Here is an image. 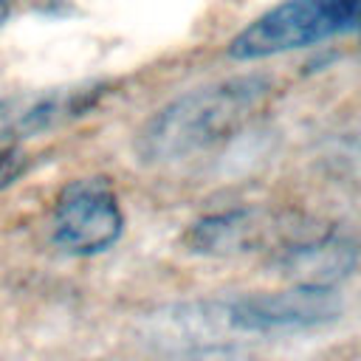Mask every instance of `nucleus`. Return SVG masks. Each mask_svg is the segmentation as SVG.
Masks as SVG:
<instances>
[{
	"label": "nucleus",
	"instance_id": "39448f33",
	"mask_svg": "<svg viewBox=\"0 0 361 361\" xmlns=\"http://www.w3.org/2000/svg\"><path fill=\"white\" fill-rule=\"evenodd\" d=\"M310 220L279 214L259 206H240L226 212L203 214L183 234V245L200 257H240L254 251L276 254L288 243L316 231Z\"/></svg>",
	"mask_w": 361,
	"mask_h": 361
},
{
	"label": "nucleus",
	"instance_id": "423d86ee",
	"mask_svg": "<svg viewBox=\"0 0 361 361\" xmlns=\"http://www.w3.org/2000/svg\"><path fill=\"white\" fill-rule=\"evenodd\" d=\"M104 93V82H82L0 96V147L51 133L68 121L87 116L90 110H96Z\"/></svg>",
	"mask_w": 361,
	"mask_h": 361
},
{
	"label": "nucleus",
	"instance_id": "20e7f679",
	"mask_svg": "<svg viewBox=\"0 0 361 361\" xmlns=\"http://www.w3.org/2000/svg\"><path fill=\"white\" fill-rule=\"evenodd\" d=\"M124 212L113 183L102 175L76 178L59 189L51 214V237L71 257H96L118 243Z\"/></svg>",
	"mask_w": 361,
	"mask_h": 361
},
{
	"label": "nucleus",
	"instance_id": "f257e3e1",
	"mask_svg": "<svg viewBox=\"0 0 361 361\" xmlns=\"http://www.w3.org/2000/svg\"><path fill=\"white\" fill-rule=\"evenodd\" d=\"M271 90L265 76H231L186 90L141 124L133 152L149 166L203 155L237 135L268 104Z\"/></svg>",
	"mask_w": 361,
	"mask_h": 361
},
{
	"label": "nucleus",
	"instance_id": "1a4fd4ad",
	"mask_svg": "<svg viewBox=\"0 0 361 361\" xmlns=\"http://www.w3.org/2000/svg\"><path fill=\"white\" fill-rule=\"evenodd\" d=\"M28 169V155L14 147V144H6L0 147V192H6L8 186H14Z\"/></svg>",
	"mask_w": 361,
	"mask_h": 361
},
{
	"label": "nucleus",
	"instance_id": "9d476101",
	"mask_svg": "<svg viewBox=\"0 0 361 361\" xmlns=\"http://www.w3.org/2000/svg\"><path fill=\"white\" fill-rule=\"evenodd\" d=\"M8 14H11V0H0V28L6 25Z\"/></svg>",
	"mask_w": 361,
	"mask_h": 361
},
{
	"label": "nucleus",
	"instance_id": "6e6552de",
	"mask_svg": "<svg viewBox=\"0 0 361 361\" xmlns=\"http://www.w3.org/2000/svg\"><path fill=\"white\" fill-rule=\"evenodd\" d=\"M324 161L336 178L361 186V127H350L347 133L333 135Z\"/></svg>",
	"mask_w": 361,
	"mask_h": 361
},
{
	"label": "nucleus",
	"instance_id": "7ed1b4c3",
	"mask_svg": "<svg viewBox=\"0 0 361 361\" xmlns=\"http://www.w3.org/2000/svg\"><path fill=\"white\" fill-rule=\"evenodd\" d=\"M228 333L243 336H285L330 324L341 313V299L333 288L296 285L288 290L245 293L217 302Z\"/></svg>",
	"mask_w": 361,
	"mask_h": 361
},
{
	"label": "nucleus",
	"instance_id": "9b49d317",
	"mask_svg": "<svg viewBox=\"0 0 361 361\" xmlns=\"http://www.w3.org/2000/svg\"><path fill=\"white\" fill-rule=\"evenodd\" d=\"M358 28H361V25H358Z\"/></svg>",
	"mask_w": 361,
	"mask_h": 361
},
{
	"label": "nucleus",
	"instance_id": "f03ea898",
	"mask_svg": "<svg viewBox=\"0 0 361 361\" xmlns=\"http://www.w3.org/2000/svg\"><path fill=\"white\" fill-rule=\"evenodd\" d=\"M361 25V0H282L251 20L231 42V59H265L324 42Z\"/></svg>",
	"mask_w": 361,
	"mask_h": 361
},
{
	"label": "nucleus",
	"instance_id": "0eeeda50",
	"mask_svg": "<svg viewBox=\"0 0 361 361\" xmlns=\"http://www.w3.org/2000/svg\"><path fill=\"white\" fill-rule=\"evenodd\" d=\"M355 243L327 228H316L274 254L276 268L288 279L316 288H336V282H341L355 268Z\"/></svg>",
	"mask_w": 361,
	"mask_h": 361
}]
</instances>
